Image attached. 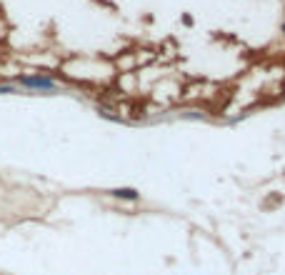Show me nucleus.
Masks as SVG:
<instances>
[{"label": "nucleus", "instance_id": "obj_1", "mask_svg": "<svg viewBox=\"0 0 285 275\" xmlns=\"http://www.w3.org/2000/svg\"><path fill=\"white\" fill-rule=\"evenodd\" d=\"M18 83L25 88H35V90H55V80L48 75H20Z\"/></svg>", "mask_w": 285, "mask_h": 275}, {"label": "nucleus", "instance_id": "obj_2", "mask_svg": "<svg viewBox=\"0 0 285 275\" xmlns=\"http://www.w3.org/2000/svg\"><path fill=\"white\" fill-rule=\"evenodd\" d=\"M110 198H115V200H130V203H135V200H140V193H138L135 188H113V190H110Z\"/></svg>", "mask_w": 285, "mask_h": 275}, {"label": "nucleus", "instance_id": "obj_3", "mask_svg": "<svg viewBox=\"0 0 285 275\" xmlns=\"http://www.w3.org/2000/svg\"><path fill=\"white\" fill-rule=\"evenodd\" d=\"M5 93H15V88H10V85H0V95H5Z\"/></svg>", "mask_w": 285, "mask_h": 275}, {"label": "nucleus", "instance_id": "obj_4", "mask_svg": "<svg viewBox=\"0 0 285 275\" xmlns=\"http://www.w3.org/2000/svg\"><path fill=\"white\" fill-rule=\"evenodd\" d=\"M283 33H285V25H283Z\"/></svg>", "mask_w": 285, "mask_h": 275}, {"label": "nucleus", "instance_id": "obj_5", "mask_svg": "<svg viewBox=\"0 0 285 275\" xmlns=\"http://www.w3.org/2000/svg\"><path fill=\"white\" fill-rule=\"evenodd\" d=\"M283 93H285V88H283Z\"/></svg>", "mask_w": 285, "mask_h": 275}]
</instances>
